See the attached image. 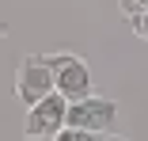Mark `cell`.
<instances>
[{"label": "cell", "instance_id": "1", "mask_svg": "<svg viewBox=\"0 0 148 141\" xmlns=\"http://www.w3.org/2000/svg\"><path fill=\"white\" fill-rule=\"evenodd\" d=\"M49 65H53V92H61L69 103L91 95V69H87L84 57H76V53H49Z\"/></svg>", "mask_w": 148, "mask_h": 141}, {"label": "cell", "instance_id": "2", "mask_svg": "<svg viewBox=\"0 0 148 141\" xmlns=\"http://www.w3.org/2000/svg\"><path fill=\"white\" fill-rule=\"evenodd\" d=\"M53 92V65L49 57H42V53H31V57L19 61V73H15V95L19 103H38L42 95Z\"/></svg>", "mask_w": 148, "mask_h": 141}, {"label": "cell", "instance_id": "3", "mask_svg": "<svg viewBox=\"0 0 148 141\" xmlns=\"http://www.w3.org/2000/svg\"><path fill=\"white\" fill-rule=\"evenodd\" d=\"M118 118V103L114 99H103V95H84V99H72L69 103V115H65V126H80V130H91V133H106Z\"/></svg>", "mask_w": 148, "mask_h": 141}, {"label": "cell", "instance_id": "4", "mask_svg": "<svg viewBox=\"0 0 148 141\" xmlns=\"http://www.w3.org/2000/svg\"><path fill=\"white\" fill-rule=\"evenodd\" d=\"M65 115H69V99H65L61 92H49V95H42L38 103H31L23 130L31 133V137H53L57 130L65 126Z\"/></svg>", "mask_w": 148, "mask_h": 141}, {"label": "cell", "instance_id": "5", "mask_svg": "<svg viewBox=\"0 0 148 141\" xmlns=\"http://www.w3.org/2000/svg\"><path fill=\"white\" fill-rule=\"evenodd\" d=\"M53 141H103V133L80 130V126H61V130L53 133Z\"/></svg>", "mask_w": 148, "mask_h": 141}, {"label": "cell", "instance_id": "6", "mask_svg": "<svg viewBox=\"0 0 148 141\" xmlns=\"http://www.w3.org/2000/svg\"><path fill=\"white\" fill-rule=\"evenodd\" d=\"M129 19H133V35L148 42V8H144V12H137V15H129Z\"/></svg>", "mask_w": 148, "mask_h": 141}, {"label": "cell", "instance_id": "7", "mask_svg": "<svg viewBox=\"0 0 148 141\" xmlns=\"http://www.w3.org/2000/svg\"><path fill=\"white\" fill-rule=\"evenodd\" d=\"M148 8V0H122V12L125 15H137V12H144Z\"/></svg>", "mask_w": 148, "mask_h": 141}, {"label": "cell", "instance_id": "8", "mask_svg": "<svg viewBox=\"0 0 148 141\" xmlns=\"http://www.w3.org/2000/svg\"><path fill=\"white\" fill-rule=\"evenodd\" d=\"M23 141H53V137H31V133H27V137H23Z\"/></svg>", "mask_w": 148, "mask_h": 141}, {"label": "cell", "instance_id": "9", "mask_svg": "<svg viewBox=\"0 0 148 141\" xmlns=\"http://www.w3.org/2000/svg\"><path fill=\"white\" fill-rule=\"evenodd\" d=\"M106 141H125V137H106Z\"/></svg>", "mask_w": 148, "mask_h": 141}]
</instances>
